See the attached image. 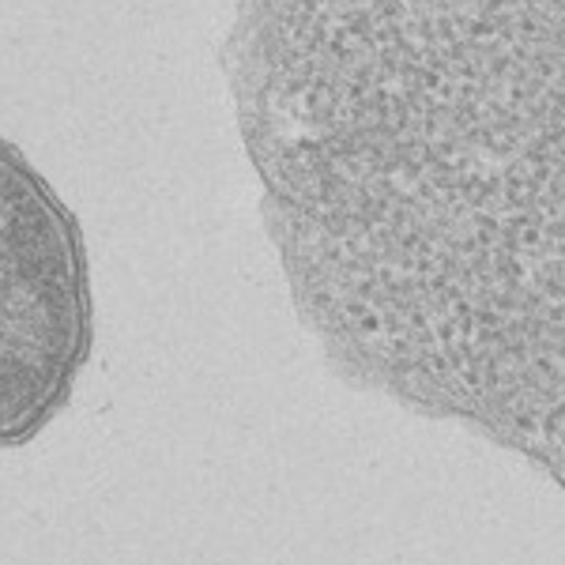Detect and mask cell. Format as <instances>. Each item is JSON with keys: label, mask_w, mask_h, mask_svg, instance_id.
Instances as JSON below:
<instances>
[{"label": "cell", "mask_w": 565, "mask_h": 565, "mask_svg": "<svg viewBox=\"0 0 565 565\" xmlns=\"http://www.w3.org/2000/svg\"><path fill=\"white\" fill-rule=\"evenodd\" d=\"M226 76L306 321L562 452V0H238Z\"/></svg>", "instance_id": "cell-1"}, {"label": "cell", "mask_w": 565, "mask_h": 565, "mask_svg": "<svg viewBox=\"0 0 565 565\" xmlns=\"http://www.w3.org/2000/svg\"><path fill=\"white\" fill-rule=\"evenodd\" d=\"M90 351V282L76 218L0 140V449L39 434Z\"/></svg>", "instance_id": "cell-2"}]
</instances>
